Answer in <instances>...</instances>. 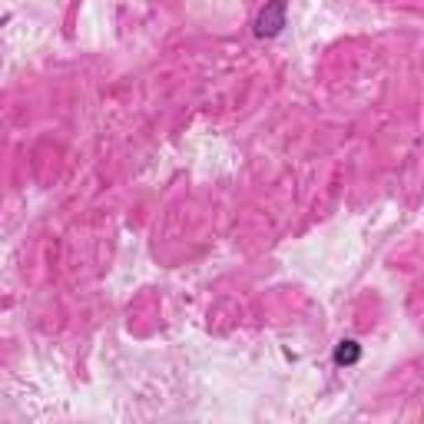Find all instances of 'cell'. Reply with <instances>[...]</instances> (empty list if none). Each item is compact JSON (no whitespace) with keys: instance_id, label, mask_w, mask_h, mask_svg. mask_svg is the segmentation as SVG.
Listing matches in <instances>:
<instances>
[{"instance_id":"2","label":"cell","mask_w":424,"mask_h":424,"mask_svg":"<svg viewBox=\"0 0 424 424\" xmlns=\"http://www.w3.org/2000/svg\"><path fill=\"white\" fill-rule=\"evenodd\" d=\"M358 358H361V345L358 342H351V338L335 348V365H355Z\"/></svg>"},{"instance_id":"1","label":"cell","mask_w":424,"mask_h":424,"mask_svg":"<svg viewBox=\"0 0 424 424\" xmlns=\"http://www.w3.org/2000/svg\"><path fill=\"white\" fill-rule=\"evenodd\" d=\"M285 27V0H272L269 7H262L256 20V34L258 37H272Z\"/></svg>"}]
</instances>
